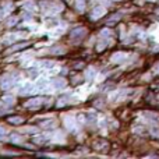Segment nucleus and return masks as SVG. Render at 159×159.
<instances>
[{
    "label": "nucleus",
    "instance_id": "1",
    "mask_svg": "<svg viewBox=\"0 0 159 159\" xmlns=\"http://www.w3.org/2000/svg\"><path fill=\"white\" fill-rule=\"evenodd\" d=\"M87 35V30L84 27H78V28H74L70 34V39H71L73 43H80L82 41V38Z\"/></svg>",
    "mask_w": 159,
    "mask_h": 159
},
{
    "label": "nucleus",
    "instance_id": "2",
    "mask_svg": "<svg viewBox=\"0 0 159 159\" xmlns=\"http://www.w3.org/2000/svg\"><path fill=\"white\" fill-rule=\"evenodd\" d=\"M41 6L45 11H49V13H52V14H56V13H59V11H61L60 4H57V3H55V2H49V0L42 2Z\"/></svg>",
    "mask_w": 159,
    "mask_h": 159
},
{
    "label": "nucleus",
    "instance_id": "3",
    "mask_svg": "<svg viewBox=\"0 0 159 159\" xmlns=\"http://www.w3.org/2000/svg\"><path fill=\"white\" fill-rule=\"evenodd\" d=\"M14 82H16V77L11 74H6V75H2V77H0V87H2L3 89L11 88L14 85Z\"/></svg>",
    "mask_w": 159,
    "mask_h": 159
},
{
    "label": "nucleus",
    "instance_id": "4",
    "mask_svg": "<svg viewBox=\"0 0 159 159\" xmlns=\"http://www.w3.org/2000/svg\"><path fill=\"white\" fill-rule=\"evenodd\" d=\"M126 59H127V55H126V53H123V52H116L115 55L110 57V61H112V63H116V64H120V63H124V61H126Z\"/></svg>",
    "mask_w": 159,
    "mask_h": 159
},
{
    "label": "nucleus",
    "instance_id": "5",
    "mask_svg": "<svg viewBox=\"0 0 159 159\" xmlns=\"http://www.w3.org/2000/svg\"><path fill=\"white\" fill-rule=\"evenodd\" d=\"M105 13H106V10H105L103 7H101V6H96V7H93V10L91 11V18L92 20H98L101 18L102 16H105Z\"/></svg>",
    "mask_w": 159,
    "mask_h": 159
},
{
    "label": "nucleus",
    "instance_id": "6",
    "mask_svg": "<svg viewBox=\"0 0 159 159\" xmlns=\"http://www.w3.org/2000/svg\"><path fill=\"white\" fill-rule=\"evenodd\" d=\"M41 103H42L41 98H32L25 103V107H28V109H31V110H36L39 106H41Z\"/></svg>",
    "mask_w": 159,
    "mask_h": 159
},
{
    "label": "nucleus",
    "instance_id": "7",
    "mask_svg": "<svg viewBox=\"0 0 159 159\" xmlns=\"http://www.w3.org/2000/svg\"><path fill=\"white\" fill-rule=\"evenodd\" d=\"M21 7H24L25 10H28V11H35L36 10V4H35V2H32V0H24V2H21V3H18Z\"/></svg>",
    "mask_w": 159,
    "mask_h": 159
},
{
    "label": "nucleus",
    "instance_id": "8",
    "mask_svg": "<svg viewBox=\"0 0 159 159\" xmlns=\"http://www.w3.org/2000/svg\"><path fill=\"white\" fill-rule=\"evenodd\" d=\"M34 89H35V85H32V84H24V85H21V87L18 88V92L21 93V95H25V93H31Z\"/></svg>",
    "mask_w": 159,
    "mask_h": 159
},
{
    "label": "nucleus",
    "instance_id": "9",
    "mask_svg": "<svg viewBox=\"0 0 159 159\" xmlns=\"http://www.w3.org/2000/svg\"><path fill=\"white\" fill-rule=\"evenodd\" d=\"M52 85H53V88H56V89H61V88H64L67 85V82L64 78H53Z\"/></svg>",
    "mask_w": 159,
    "mask_h": 159
},
{
    "label": "nucleus",
    "instance_id": "10",
    "mask_svg": "<svg viewBox=\"0 0 159 159\" xmlns=\"http://www.w3.org/2000/svg\"><path fill=\"white\" fill-rule=\"evenodd\" d=\"M56 120L55 119H49V120H45V121H42L41 123V127L43 130H52V129H55L56 127Z\"/></svg>",
    "mask_w": 159,
    "mask_h": 159
},
{
    "label": "nucleus",
    "instance_id": "11",
    "mask_svg": "<svg viewBox=\"0 0 159 159\" xmlns=\"http://www.w3.org/2000/svg\"><path fill=\"white\" fill-rule=\"evenodd\" d=\"M64 124H66V127L69 130H71V131H74L75 130V119L67 116V117H64Z\"/></svg>",
    "mask_w": 159,
    "mask_h": 159
},
{
    "label": "nucleus",
    "instance_id": "12",
    "mask_svg": "<svg viewBox=\"0 0 159 159\" xmlns=\"http://www.w3.org/2000/svg\"><path fill=\"white\" fill-rule=\"evenodd\" d=\"M7 121L10 124H14V126H20V124L24 123V119H22L21 116H10V117L7 119Z\"/></svg>",
    "mask_w": 159,
    "mask_h": 159
},
{
    "label": "nucleus",
    "instance_id": "13",
    "mask_svg": "<svg viewBox=\"0 0 159 159\" xmlns=\"http://www.w3.org/2000/svg\"><path fill=\"white\" fill-rule=\"evenodd\" d=\"M107 145H109V144H107L105 140H99V141H95V143H93V148L98 149V151H105V149L107 148Z\"/></svg>",
    "mask_w": 159,
    "mask_h": 159
},
{
    "label": "nucleus",
    "instance_id": "14",
    "mask_svg": "<svg viewBox=\"0 0 159 159\" xmlns=\"http://www.w3.org/2000/svg\"><path fill=\"white\" fill-rule=\"evenodd\" d=\"M28 42H22V43H18V45H14V46H11L10 49H8V52L10 53H13V52H17V50H22V49H25V48L28 46Z\"/></svg>",
    "mask_w": 159,
    "mask_h": 159
},
{
    "label": "nucleus",
    "instance_id": "15",
    "mask_svg": "<svg viewBox=\"0 0 159 159\" xmlns=\"http://www.w3.org/2000/svg\"><path fill=\"white\" fill-rule=\"evenodd\" d=\"M66 52V49H64L63 46H52L49 49V53L50 55H61V53Z\"/></svg>",
    "mask_w": 159,
    "mask_h": 159
},
{
    "label": "nucleus",
    "instance_id": "16",
    "mask_svg": "<svg viewBox=\"0 0 159 159\" xmlns=\"http://www.w3.org/2000/svg\"><path fill=\"white\" fill-rule=\"evenodd\" d=\"M22 133H27V134H38L39 130L36 127H25V129H21Z\"/></svg>",
    "mask_w": 159,
    "mask_h": 159
},
{
    "label": "nucleus",
    "instance_id": "17",
    "mask_svg": "<svg viewBox=\"0 0 159 159\" xmlns=\"http://www.w3.org/2000/svg\"><path fill=\"white\" fill-rule=\"evenodd\" d=\"M74 6L77 7L78 11H84V8H85V0H75Z\"/></svg>",
    "mask_w": 159,
    "mask_h": 159
},
{
    "label": "nucleus",
    "instance_id": "18",
    "mask_svg": "<svg viewBox=\"0 0 159 159\" xmlns=\"http://www.w3.org/2000/svg\"><path fill=\"white\" fill-rule=\"evenodd\" d=\"M41 67H43V69H53V67H55V63H53V61H49V60H43V61H41Z\"/></svg>",
    "mask_w": 159,
    "mask_h": 159
},
{
    "label": "nucleus",
    "instance_id": "19",
    "mask_svg": "<svg viewBox=\"0 0 159 159\" xmlns=\"http://www.w3.org/2000/svg\"><path fill=\"white\" fill-rule=\"evenodd\" d=\"M126 93H127V91H120V92L115 93V95L112 96V101H119V99H123Z\"/></svg>",
    "mask_w": 159,
    "mask_h": 159
},
{
    "label": "nucleus",
    "instance_id": "20",
    "mask_svg": "<svg viewBox=\"0 0 159 159\" xmlns=\"http://www.w3.org/2000/svg\"><path fill=\"white\" fill-rule=\"evenodd\" d=\"M67 102H69V96H67V95H66V96L61 95V96H60V99L57 101V107H61L63 105H66Z\"/></svg>",
    "mask_w": 159,
    "mask_h": 159
},
{
    "label": "nucleus",
    "instance_id": "21",
    "mask_svg": "<svg viewBox=\"0 0 159 159\" xmlns=\"http://www.w3.org/2000/svg\"><path fill=\"white\" fill-rule=\"evenodd\" d=\"M10 140H11V143H16V144L22 143V137H21V135H18V134H13L10 137Z\"/></svg>",
    "mask_w": 159,
    "mask_h": 159
},
{
    "label": "nucleus",
    "instance_id": "22",
    "mask_svg": "<svg viewBox=\"0 0 159 159\" xmlns=\"http://www.w3.org/2000/svg\"><path fill=\"white\" fill-rule=\"evenodd\" d=\"M106 46H107V42H102V41H99L98 43H96V50H98V52H102V50H103Z\"/></svg>",
    "mask_w": 159,
    "mask_h": 159
},
{
    "label": "nucleus",
    "instance_id": "23",
    "mask_svg": "<svg viewBox=\"0 0 159 159\" xmlns=\"http://www.w3.org/2000/svg\"><path fill=\"white\" fill-rule=\"evenodd\" d=\"M93 77H95V69H93V67H89V69L87 70V78L92 80Z\"/></svg>",
    "mask_w": 159,
    "mask_h": 159
},
{
    "label": "nucleus",
    "instance_id": "24",
    "mask_svg": "<svg viewBox=\"0 0 159 159\" xmlns=\"http://www.w3.org/2000/svg\"><path fill=\"white\" fill-rule=\"evenodd\" d=\"M3 101H4L6 103H10V105H13V103H14V98H13V95H4Z\"/></svg>",
    "mask_w": 159,
    "mask_h": 159
},
{
    "label": "nucleus",
    "instance_id": "25",
    "mask_svg": "<svg viewBox=\"0 0 159 159\" xmlns=\"http://www.w3.org/2000/svg\"><path fill=\"white\" fill-rule=\"evenodd\" d=\"M85 117H87V121H89V123H92V121L96 120L95 113H88V115H85Z\"/></svg>",
    "mask_w": 159,
    "mask_h": 159
},
{
    "label": "nucleus",
    "instance_id": "26",
    "mask_svg": "<svg viewBox=\"0 0 159 159\" xmlns=\"http://www.w3.org/2000/svg\"><path fill=\"white\" fill-rule=\"evenodd\" d=\"M101 36H105V38H110V36H112V31H110V30H102V31H101Z\"/></svg>",
    "mask_w": 159,
    "mask_h": 159
},
{
    "label": "nucleus",
    "instance_id": "27",
    "mask_svg": "<svg viewBox=\"0 0 159 159\" xmlns=\"http://www.w3.org/2000/svg\"><path fill=\"white\" fill-rule=\"evenodd\" d=\"M121 17V13H117V14H115V16H112V18L109 20V24H113V22H116L119 18Z\"/></svg>",
    "mask_w": 159,
    "mask_h": 159
},
{
    "label": "nucleus",
    "instance_id": "28",
    "mask_svg": "<svg viewBox=\"0 0 159 159\" xmlns=\"http://www.w3.org/2000/svg\"><path fill=\"white\" fill-rule=\"evenodd\" d=\"M46 137H35L34 138V143L35 144H43V143H46Z\"/></svg>",
    "mask_w": 159,
    "mask_h": 159
},
{
    "label": "nucleus",
    "instance_id": "29",
    "mask_svg": "<svg viewBox=\"0 0 159 159\" xmlns=\"http://www.w3.org/2000/svg\"><path fill=\"white\" fill-rule=\"evenodd\" d=\"M144 116H147V117H152V119H155V120H158V117H159L157 113H151V112H145Z\"/></svg>",
    "mask_w": 159,
    "mask_h": 159
},
{
    "label": "nucleus",
    "instance_id": "30",
    "mask_svg": "<svg viewBox=\"0 0 159 159\" xmlns=\"http://www.w3.org/2000/svg\"><path fill=\"white\" fill-rule=\"evenodd\" d=\"M28 75H30L31 78H36V77H38V71H36L35 69H32V70H30V71H28Z\"/></svg>",
    "mask_w": 159,
    "mask_h": 159
},
{
    "label": "nucleus",
    "instance_id": "31",
    "mask_svg": "<svg viewBox=\"0 0 159 159\" xmlns=\"http://www.w3.org/2000/svg\"><path fill=\"white\" fill-rule=\"evenodd\" d=\"M45 87H46V81H45V80H39V82H38V89H43Z\"/></svg>",
    "mask_w": 159,
    "mask_h": 159
},
{
    "label": "nucleus",
    "instance_id": "32",
    "mask_svg": "<svg viewBox=\"0 0 159 159\" xmlns=\"http://www.w3.org/2000/svg\"><path fill=\"white\" fill-rule=\"evenodd\" d=\"M151 134L154 135V137H159V129H158V127H152V129H151Z\"/></svg>",
    "mask_w": 159,
    "mask_h": 159
},
{
    "label": "nucleus",
    "instance_id": "33",
    "mask_svg": "<svg viewBox=\"0 0 159 159\" xmlns=\"http://www.w3.org/2000/svg\"><path fill=\"white\" fill-rule=\"evenodd\" d=\"M4 134H6V129L3 126H0V137H3Z\"/></svg>",
    "mask_w": 159,
    "mask_h": 159
},
{
    "label": "nucleus",
    "instance_id": "34",
    "mask_svg": "<svg viewBox=\"0 0 159 159\" xmlns=\"http://www.w3.org/2000/svg\"><path fill=\"white\" fill-rule=\"evenodd\" d=\"M17 22V17H13V18L10 20V22H8V25H14Z\"/></svg>",
    "mask_w": 159,
    "mask_h": 159
},
{
    "label": "nucleus",
    "instance_id": "35",
    "mask_svg": "<svg viewBox=\"0 0 159 159\" xmlns=\"http://www.w3.org/2000/svg\"><path fill=\"white\" fill-rule=\"evenodd\" d=\"M154 70H155V73H158V74H159V63H158L157 66L154 67Z\"/></svg>",
    "mask_w": 159,
    "mask_h": 159
},
{
    "label": "nucleus",
    "instance_id": "36",
    "mask_svg": "<svg viewBox=\"0 0 159 159\" xmlns=\"http://www.w3.org/2000/svg\"><path fill=\"white\" fill-rule=\"evenodd\" d=\"M24 17H25V20H30V18H32V17H31L30 14H24Z\"/></svg>",
    "mask_w": 159,
    "mask_h": 159
},
{
    "label": "nucleus",
    "instance_id": "37",
    "mask_svg": "<svg viewBox=\"0 0 159 159\" xmlns=\"http://www.w3.org/2000/svg\"><path fill=\"white\" fill-rule=\"evenodd\" d=\"M2 16H3V13H0V17H2Z\"/></svg>",
    "mask_w": 159,
    "mask_h": 159
},
{
    "label": "nucleus",
    "instance_id": "38",
    "mask_svg": "<svg viewBox=\"0 0 159 159\" xmlns=\"http://www.w3.org/2000/svg\"><path fill=\"white\" fill-rule=\"evenodd\" d=\"M0 106H2V102H0Z\"/></svg>",
    "mask_w": 159,
    "mask_h": 159
},
{
    "label": "nucleus",
    "instance_id": "39",
    "mask_svg": "<svg viewBox=\"0 0 159 159\" xmlns=\"http://www.w3.org/2000/svg\"><path fill=\"white\" fill-rule=\"evenodd\" d=\"M115 2H117V0H115Z\"/></svg>",
    "mask_w": 159,
    "mask_h": 159
}]
</instances>
